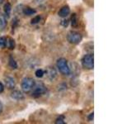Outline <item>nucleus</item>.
<instances>
[{"instance_id":"obj_1","label":"nucleus","mask_w":132,"mask_h":124,"mask_svg":"<svg viewBox=\"0 0 132 124\" xmlns=\"http://www.w3.org/2000/svg\"><path fill=\"white\" fill-rule=\"evenodd\" d=\"M57 68L60 70V72L64 74V75H69L70 74V69L68 65V62L64 58H60L59 60H57Z\"/></svg>"},{"instance_id":"obj_6","label":"nucleus","mask_w":132,"mask_h":124,"mask_svg":"<svg viewBox=\"0 0 132 124\" xmlns=\"http://www.w3.org/2000/svg\"><path fill=\"white\" fill-rule=\"evenodd\" d=\"M45 74H46L47 78L49 79L51 81L55 80L56 77H57V72L55 69L52 67V66H49L46 68V69L45 70Z\"/></svg>"},{"instance_id":"obj_24","label":"nucleus","mask_w":132,"mask_h":124,"mask_svg":"<svg viewBox=\"0 0 132 124\" xmlns=\"http://www.w3.org/2000/svg\"><path fill=\"white\" fill-rule=\"evenodd\" d=\"M3 2H4V0H0V5H1V4H2Z\"/></svg>"},{"instance_id":"obj_21","label":"nucleus","mask_w":132,"mask_h":124,"mask_svg":"<svg viewBox=\"0 0 132 124\" xmlns=\"http://www.w3.org/2000/svg\"><path fill=\"white\" fill-rule=\"evenodd\" d=\"M3 90H4V86H3V84H2V83L0 82V94L3 93Z\"/></svg>"},{"instance_id":"obj_23","label":"nucleus","mask_w":132,"mask_h":124,"mask_svg":"<svg viewBox=\"0 0 132 124\" xmlns=\"http://www.w3.org/2000/svg\"><path fill=\"white\" fill-rule=\"evenodd\" d=\"M2 111H3V104H2L1 101H0V113H2Z\"/></svg>"},{"instance_id":"obj_14","label":"nucleus","mask_w":132,"mask_h":124,"mask_svg":"<svg viewBox=\"0 0 132 124\" xmlns=\"http://www.w3.org/2000/svg\"><path fill=\"white\" fill-rule=\"evenodd\" d=\"M7 47H8L10 50H13L15 48V41L13 39L10 37H7Z\"/></svg>"},{"instance_id":"obj_9","label":"nucleus","mask_w":132,"mask_h":124,"mask_svg":"<svg viewBox=\"0 0 132 124\" xmlns=\"http://www.w3.org/2000/svg\"><path fill=\"white\" fill-rule=\"evenodd\" d=\"M7 27V18L2 12H0V31H3Z\"/></svg>"},{"instance_id":"obj_5","label":"nucleus","mask_w":132,"mask_h":124,"mask_svg":"<svg viewBox=\"0 0 132 124\" xmlns=\"http://www.w3.org/2000/svg\"><path fill=\"white\" fill-rule=\"evenodd\" d=\"M31 91H32V97L38 98L46 93L47 89L42 83H39V84H35L34 88H33Z\"/></svg>"},{"instance_id":"obj_2","label":"nucleus","mask_w":132,"mask_h":124,"mask_svg":"<svg viewBox=\"0 0 132 124\" xmlns=\"http://www.w3.org/2000/svg\"><path fill=\"white\" fill-rule=\"evenodd\" d=\"M35 84L36 82L34 79L31 77H26L22 81V89L25 93H29L33 89Z\"/></svg>"},{"instance_id":"obj_13","label":"nucleus","mask_w":132,"mask_h":124,"mask_svg":"<svg viewBox=\"0 0 132 124\" xmlns=\"http://www.w3.org/2000/svg\"><path fill=\"white\" fill-rule=\"evenodd\" d=\"M70 21H71V24H72V27H78V16L76 13H73L72 16H71V19H70Z\"/></svg>"},{"instance_id":"obj_11","label":"nucleus","mask_w":132,"mask_h":124,"mask_svg":"<svg viewBox=\"0 0 132 124\" xmlns=\"http://www.w3.org/2000/svg\"><path fill=\"white\" fill-rule=\"evenodd\" d=\"M22 12L24 13V15H27V16H31V15H33L35 14L36 11L35 9H33V8L30 7H26L23 8L22 10Z\"/></svg>"},{"instance_id":"obj_3","label":"nucleus","mask_w":132,"mask_h":124,"mask_svg":"<svg viewBox=\"0 0 132 124\" xmlns=\"http://www.w3.org/2000/svg\"><path fill=\"white\" fill-rule=\"evenodd\" d=\"M82 65L84 69H93L94 67V57L93 54H88L85 55L81 60Z\"/></svg>"},{"instance_id":"obj_16","label":"nucleus","mask_w":132,"mask_h":124,"mask_svg":"<svg viewBox=\"0 0 132 124\" xmlns=\"http://www.w3.org/2000/svg\"><path fill=\"white\" fill-rule=\"evenodd\" d=\"M7 47V37L0 36V48Z\"/></svg>"},{"instance_id":"obj_15","label":"nucleus","mask_w":132,"mask_h":124,"mask_svg":"<svg viewBox=\"0 0 132 124\" xmlns=\"http://www.w3.org/2000/svg\"><path fill=\"white\" fill-rule=\"evenodd\" d=\"M8 64H9V66L12 69H15L18 68V64H16V62L15 61V60L13 59V57H12V56L9 57V61H8Z\"/></svg>"},{"instance_id":"obj_10","label":"nucleus","mask_w":132,"mask_h":124,"mask_svg":"<svg viewBox=\"0 0 132 124\" xmlns=\"http://www.w3.org/2000/svg\"><path fill=\"white\" fill-rule=\"evenodd\" d=\"M11 96L12 98L16 99V100H22V99L24 98V95L19 90H14L13 92L12 93Z\"/></svg>"},{"instance_id":"obj_4","label":"nucleus","mask_w":132,"mask_h":124,"mask_svg":"<svg viewBox=\"0 0 132 124\" xmlns=\"http://www.w3.org/2000/svg\"><path fill=\"white\" fill-rule=\"evenodd\" d=\"M82 39V36L80 33L77 32H74V31L69 32L67 35V40H68L69 42L71 43V44L77 45L78 43H80Z\"/></svg>"},{"instance_id":"obj_18","label":"nucleus","mask_w":132,"mask_h":124,"mask_svg":"<svg viewBox=\"0 0 132 124\" xmlns=\"http://www.w3.org/2000/svg\"><path fill=\"white\" fill-rule=\"evenodd\" d=\"M56 124H64V116H60L55 121Z\"/></svg>"},{"instance_id":"obj_17","label":"nucleus","mask_w":132,"mask_h":124,"mask_svg":"<svg viewBox=\"0 0 132 124\" xmlns=\"http://www.w3.org/2000/svg\"><path fill=\"white\" fill-rule=\"evenodd\" d=\"M35 74H36V76L37 78H42L44 76V74H45V70L41 69H37L36 71Z\"/></svg>"},{"instance_id":"obj_7","label":"nucleus","mask_w":132,"mask_h":124,"mask_svg":"<svg viewBox=\"0 0 132 124\" xmlns=\"http://www.w3.org/2000/svg\"><path fill=\"white\" fill-rule=\"evenodd\" d=\"M4 81H5V84H6V86H7V89H14V88H15V86H16V82H15V80H14V79H13V78L7 76V77H6L5 79H4Z\"/></svg>"},{"instance_id":"obj_8","label":"nucleus","mask_w":132,"mask_h":124,"mask_svg":"<svg viewBox=\"0 0 132 124\" xmlns=\"http://www.w3.org/2000/svg\"><path fill=\"white\" fill-rule=\"evenodd\" d=\"M70 13V8L69 6H64L58 12V15H59L60 18H66L69 14Z\"/></svg>"},{"instance_id":"obj_12","label":"nucleus","mask_w":132,"mask_h":124,"mask_svg":"<svg viewBox=\"0 0 132 124\" xmlns=\"http://www.w3.org/2000/svg\"><path fill=\"white\" fill-rule=\"evenodd\" d=\"M3 10H4V13H5V16L6 18L10 16V13H11V11H12V6L9 3H7L4 4V7H3Z\"/></svg>"},{"instance_id":"obj_20","label":"nucleus","mask_w":132,"mask_h":124,"mask_svg":"<svg viewBox=\"0 0 132 124\" xmlns=\"http://www.w3.org/2000/svg\"><path fill=\"white\" fill-rule=\"evenodd\" d=\"M61 25L63 27H66L69 25V20H64V21H62V22H61Z\"/></svg>"},{"instance_id":"obj_19","label":"nucleus","mask_w":132,"mask_h":124,"mask_svg":"<svg viewBox=\"0 0 132 124\" xmlns=\"http://www.w3.org/2000/svg\"><path fill=\"white\" fill-rule=\"evenodd\" d=\"M40 19H41L40 16H36V17H35V18H32V20H31V24H37L38 22H40Z\"/></svg>"},{"instance_id":"obj_22","label":"nucleus","mask_w":132,"mask_h":124,"mask_svg":"<svg viewBox=\"0 0 132 124\" xmlns=\"http://www.w3.org/2000/svg\"><path fill=\"white\" fill-rule=\"evenodd\" d=\"M93 116H94L93 113L89 114V116H88V120H89V121H93Z\"/></svg>"}]
</instances>
